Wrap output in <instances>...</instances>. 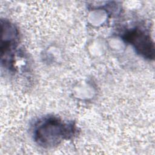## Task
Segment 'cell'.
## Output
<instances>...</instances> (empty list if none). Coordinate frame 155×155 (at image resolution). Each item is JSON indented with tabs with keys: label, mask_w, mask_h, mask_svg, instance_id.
<instances>
[{
	"label": "cell",
	"mask_w": 155,
	"mask_h": 155,
	"mask_svg": "<svg viewBox=\"0 0 155 155\" xmlns=\"http://www.w3.org/2000/svg\"><path fill=\"white\" fill-rule=\"evenodd\" d=\"M1 64L10 70L14 68V51L18 45V31L7 20H1Z\"/></svg>",
	"instance_id": "cell-2"
},
{
	"label": "cell",
	"mask_w": 155,
	"mask_h": 155,
	"mask_svg": "<svg viewBox=\"0 0 155 155\" xmlns=\"http://www.w3.org/2000/svg\"><path fill=\"white\" fill-rule=\"evenodd\" d=\"M122 39L130 44L136 52L148 59L154 58V45L148 34L144 31L134 28L126 31L122 36Z\"/></svg>",
	"instance_id": "cell-3"
},
{
	"label": "cell",
	"mask_w": 155,
	"mask_h": 155,
	"mask_svg": "<svg viewBox=\"0 0 155 155\" xmlns=\"http://www.w3.org/2000/svg\"><path fill=\"white\" fill-rule=\"evenodd\" d=\"M73 123L63 122L56 117H48L39 121L34 130V139L44 148L53 147L74 134Z\"/></svg>",
	"instance_id": "cell-1"
}]
</instances>
